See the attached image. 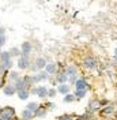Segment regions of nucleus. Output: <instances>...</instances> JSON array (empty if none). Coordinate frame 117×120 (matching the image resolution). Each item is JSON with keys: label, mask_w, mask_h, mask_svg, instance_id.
<instances>
[{"label": "nucleus", "mask_w": 117, "mask_h": 120, "mask_svg": "<svg viewBox=\"0 0 117 120\" xmlns=\"http://www.w3.org/2000/svg\"><path fill=\"white\" fill-rule=\"evenodd\" d=\"M0 63H1L0 71H3V70H10V68L12 67V56H11L10 51L1 52V55H0Z\"/></svg>", "instance_id": "nucleus-1"}, {"label": "nucleus", "mask_w": 117, "mask_h": 120, "mask_svg": "<svg viewBox=\"0 0 117 120\" xmlns=\"http://www.w3.org/2000/svg\"><path fill=\"white\" fill-rule=\"evenodd\" d=\"M15 117V109L12 106H4L0 111V120H12Z\"/></svg>", "instance_id": "nucleus-2"}, {"label": "nucleus", "mask_w": 117, "mask_h": 120, "mask_svg": "<svg viewBox=\"0 0 117 120\" xmlns=\"http://www.w3.org/2000/svg\"><path fill=\"white\" fill-rule=\"evenodd\" d=\"M46 66H48V61H46V59L45 57H37L36 61H34V66L31 67V70L33 71H44L45 68H46Z\"/></svg>", "instance_id": "nucleus-3"}, {"label": "nucleus", "mask_w": 117, "mask_h": 120, "mask_svg": "<svg viewBox=\"0 0 117 120\" xmlns=\"http://www.w3.org/2000/svg\"><path fill=\"white\" fill-rule=\"evenodd\" d=\"M18 68L19 70H27V68H30V60L27 56H21L18 59Z\"/></svg>", "instance_id": "nucleus-4"}, {"label": "nucleus", "mask_w": 117, "mask_h": 120, "mask_svg": "<svg viewBox=\"0 0 117 120\" xmlns=\"http://www.w3.org/2000/svg\"><path fill=\"white\" fill-rule=\"evenodd\" d=\"M21 51H22V56H27L29 57V55L33 51V45L30 44L29 41H25L22 44V46H21Z\"/></svg>", "instance_id": "nucleus-5"}, {"label": "nucleus", "mask_w": 117, "mask_h": 120, "mask_svg": "<svg viewBox=\"0 0 117 120\" xmlns=\"http://www.w3.org/2000/svg\"><path fill=\"white\" fill-rule=\"evenodd\" d=\"M48 91L49 89L46 87V86H37L36 87V96L40 98H45L48 97Z\"/></svg>", "instance_id": "nucleus-6"}, {"label": "nucleus", "mask_w": 117, "mask_h": 120, "mask_svg": "<svg viewBox=\"0 0 117 120\" xmlns=\"http://www.w3.org/2000/svg\"><path fill=\"white\" fill-rule=\"evenodd\" d=\"M84 67L87 68V70H95L97 68V60L94 57H86L84 59Z\"/></svg>", "instance_id": "nucleus-7"}, {"label": "nucleus", "mask_w": 117, "mask_h": 120, "mask_svg": "<svg viewBox=\"0 0 117 120\" xmlns=\"http://www.w3.org/2000/svg\"><path fill=\"white\" fill-rule=\"evenodd\" d=\"M69 81V76L67 75L66 71H63V72H58L57 76H56V82L58 83V85H64V83H67Z\"/></svg>", "instance_id": "nucleus-8"}, {"label": "nucleus", "mask_w": 117, "mask_h": 120, "mask_svg": "<svg viewBox=\"0 0 117 120\" xmlns=\"http://www.w3.org/2000/svg\"><path fill=\"white\" fill-rule=\"evenodd\" d=\"M3 93L8 96V97H11V96H14L15 93H18V90L15 89L14 85H6L4 87H3Z\"/></svg>", "instance_id": "nucleus-9"}, {"label": "nucleus", "mask_w": 117, "mask_h": 120, "mask_svg": "<svg viewBox=\"0 0 117 120\" xmlns=\"http://www.w3.org/2000/svg\"><path fill=\"white\" fill-rule=\"evenodd\" d=\"M75 87L76 89H82V90H87L88 89V83L84 78H78V81L75 83Z\"/></svg>", "instance_id": "nucleus-10"}, {"label": "nucleus", "mask_w": 117, "mask_h": 120, "mask_svg": "<svg viewBox=\"0 0 117 120\" xmlns=\"http://www.w3.org/2000/svg\"><path fill=\"white\" fill-rule=\"evenodd\" d=\"M69 85H67V83H64V85H58L57 87V91L60 93V94H63V96H67V94H69Z\"/></svg>", "instance_id": "nucleus-11"}, {"label": "nucleus", "mask_w": 117, "mask_h": 120, "mask_svg": "<svg viewBox=\"0 0 117 120\" xmlns=\"http://www.w3.org/2000/svg\"><path fill=\"white\" fill-rule=\"evenodd\" d=\"M21 116H22V120H31L33 117H36L34 112H31V111H30V109H27V108H26V109L22 112V115H21Z\"/></svg>", "instance_id": "nucleus-12"}, {"label": "nucleus", "mask_w": 117, "mask_h": 120, "mask_svg": "<svg viewBox=\"0 0 117 120\" xmlns=\"http://www.w3.org/2000/svg\"><path fill=\"white\" fill-rule=\"evenodd\" d=\"M16 94H18L19 100H22V101H26V100L29 98V96H30V91H29V89H22V90H19Z\"/></svg>", "instance_id": "nucleus-13"}, {"label": "nucleus", "mask_w": 117, "mask_h": 120, "mask_svg": "<svg viewBox=\"0 0 117 120\" xmlns=\"http://www.w3.org/2000/svg\"><path fill=\"white\" fill-rule=\"evenodd\" d=\"M45 71H46L49 75L56 74V72H57V66H56L55 63H48V66H46V68H45Z\"/></svg>", "instance_id": "nucleus-14"}, {"label": "nucleus", "mask_w": 117, "mask_h": 120, "mask_svg": "<svg viewBox=\"0 0 117 120\" xmlns=\"http://www.w3.org/2000/svg\"><path fill=\"white\" fill-rule=\"evenodd\" d=\"M14 86H15V89L18 90H22V89H27V85H26V82L23 81V78H21L19 81H16V82L14 83Z\"/></svg>", "instance_id": "nucleus-15"}, {"label": "nucleus", "mask_w": 117, "mask_h": 120, "mask_svg": "<svg viewBox=\"0 0 117 120\" xmlns=\"http://www.w3.org/2000/svg\"><path fill=\"white\" fill-rule=\"evenodd\" d=\"M26 108H27V109H30L31 112H34V113H36L37 111L40 109V104H38L37 101H31V102H29V104L26 105Z\"/></svg>", "instance_id": "nucleus-16"}, {"label": "nucleus", "mask_w": 117, "mask_h": 120, "mask_svg": "<svg viewBox=\"0 0 117 120\" xmlns=\"http://www.w3.org/2000/svg\"><path fill=\"white\" fill-rule=\"evenodd\" d=\"M88 108H90L91 112H95V111L99 108V101H97V100H90V102H88Z\"/></svg>", "instance_id": "nucleus-17"}, {"label": "nucleus", "mask_w": 117, "mask_h": 120, "mask_svg": "<svg viewBox=\"0 0 117 120\" xmlns=\"http://www.w3.org/2000/svg\"><path fill=\"white\" fill-rule=\"evenodd\" d=\"M10 53H11L12 57H21V56H22V51H21V48H15V46L10 49Z\"/></svg>", "instance_id": "nucleus-18"}, {"label": "nucleus", "mask_w": 117, "mask_h": 120, "mask_svg": "<svg viewBox=\"0 0 117 120\" xmlns=\"http://www.w3.org/2000/svg\"><path fill=\"white\" fill-rule=\"evenodd\" d=\"M66 72H67V75H68V76H75L78 71H76L75 66H68V67L66 68Z\"/></svg>", "instance_id": "nucleus-19"}, {"label": "nucleus", "mask_w": 117, "mask_h": 120, "mask_svg": "<svg viewBox=\"0 0 117 120\" xmlns=\"http://www.w3.org/2000/svg\"><path fill=\"white\" fill-rule=\"evenodd\" d=\"M113 112H114V108H113V105H110V104L102 108V113L103 115H112Z\"/></svg>", "instance_id": "nucleus-20"}, {"label": "nucleus", "mask_w": 117, "mask_h": 120, "mask_svg": "<svg viewBox=\"0 0 117 120\" xmlns=\"http://www.w3.org/2000/svg\"><path fill=\"white\" fill-rule=\"evenodd\" d=\"M75 100H76V97H75V94H73V93H69V94L64 96V98H63V101H64V102H67V104H69V102H73Z\"/></svg>", "instance_id": "nucleus-21"}, {"label": "nucleus", "mask_w": 117, "mask_h": 120, "mask_svg": "<svg viewBox=\"0 0 117 120\" xmlns=\"http://www.w3.org/2000/svg\"><path fill=\"white\" fill-rule=\"evenodd\" d=\"M73 94H75V97L76 98H83L86 94H87V90H82V89H76L73 91Z\"/></svg>", "instance_id": "nucleus-22"}, {"label": "nucleus", "mask_w": 117, "mask_h": 120, "mask_svg": "<svg viewBox=\"0 0 117 120\" xmlns=\"http://www.w3.org/2000/svg\"><path fill=\"white\" fill-rule=\"evenodd\" d=\"M10 79L15 83L16 81L21 79V75H19V72H16V71H11V72H10Z\"/></svg>", "instance_id": "nucleus-23"}, {"label": "nucleus", "mask_w": 117, "mask_h": 120, "mask_svg": "<svg viewBox=\"0 0 117 120\" xmlns=\"http://www.w3.org/2000/svg\"><path fill=\"white\" fill-rule=\"evenodd\" d=\"M46 108H42V106H40V109L37 111L34 115H36V117H45V115H46Z\"/></svg>", "instance_id": "nucleus-24"}, {"label": "nucleus", "mask_w": 117, "mask_h": 120, "mask_svg": "<svg viewBox=\"0 0 117 120\" xmlns=\"http://www.w3.org/2000/svg\"><path fill=\"white\" fill-rule=\"evenodd\" d=\"M57 120H76V116L75 115H61L57 117Z\"/></svg>", "instance_id": "nucleus-25"}, {"label": "nucleus", "mask_w": 117, "mask_h": 120, "mask_svg": "<svg viewBox=\"0 0 117 120\" xmlns=\"http://www.w3.org/2000/svg\"><path fill=\"white\" fill-rule=\"evenodd\" d=\"M93 113H94V112L88 111V112L83 113V115H80V116H78V117H76V120H88V119H90V116H91Z\"/></svg>", "instance_id": "nucleus-26"}, {"label": "nucleus", "mask_w": 117, "mask_h": 120, "mask_svg": "<svg viewBox=\"0 0 117 120\" xmlns=\"http://www.w3.org/2000/svg\"><path fill=\"white\" fill-rule=\"evenodd\" d=\"M23 81L26 82L27 86H29V85H33V75H26V76H23Z\"/></svg>", "instance_id": "nucleus-27"}, {"label": "nucleus", "mask_w": 117, "mask_h": 120, "mask_svg": "<svg viewBox=\"0 0 117 120\" xmlns=\"http://www.w3.org/2000/svg\"><path fill=\"white\" fill-rule=\"evenodd\" d=\"M58 91H57V89H49V91H48V97L49 98H53L56 94H57Z\"/></svg>", "instance_id": "nucleus-28"}, {"label": "nucleus", "mask_w": 117, "mask_h": 120, "mask_svg": "<svg viewBox=\"0 0 117 120\" xmlns=\"http://www.w3.org/2000/svg\"><path fill=\"white\" fill-rule=\"evenodd\" d=\"M6 41H7V37H6V36H0V48H3V46H4Z\"/></svg>", "instance_id": "nucleus-29"}, {"label": "nucleus", "mask_w": 117, "mask_h": 120, "mask_svg": "<svg viewBox=\"0 0 117 120\" xmlns=\"http://www.w3.org/2000/svg\"><path fill=\"white\" fill-rule=\"evenodd\" d=\"M76 81H78V78H76V75H75V76H69V81H68V82H69V85H75Z\"/></svg>", "instance_id": "nucleus-30"}, {"label": "nucleus", "mask_w": 117, "mask_h": 120, "mask_svg": "<svg viewBox=\"0 0 117 120\" xmlns=\"http://www.w3.org/2000/svg\"><path fill=\"white\" fill-rule=\"evenodd\" d=\"M106 105H109V101H108V100H101V101H99V106H106Z\"/></svg>", "instance_id": "nucleus-31"}, {"label": "nucleus", "mask_w": 117, "mask_h": 120, "mask_svg": "<svg viewBox=\"0 0 117 120\" xmlns=\"http://www.w3.org/2000/svg\"><path fill=\"white\" fill-rule=\"evenodd\" d=\"M0 36H6V29L3 26H0Z\"/></svg>", "instance_id": "nucleus-32"}, {"label": "nucleus", "mask_w": 117, "mask_h": 120, "mask_svg": "<svg viewBox=\"0 0 117 120\" xmlns=\"http://www.w3.org/2000/svg\"><path fill=\"white\" fill-rule=\"evenodd\" d=\"M113 66H117V56H113Z\"/></svg>", "instance_id": "nucleus-33"}, {"label": "nucleus", "mask_w": 117, "mask_h": 120, "mask_svg": "<svg viewBox=\"0 0 117 120\" xmlns=\"http://www.w3.org/2000/svg\"><path fill=\"white\" fill-rule=\"evenodd\" d=\"M114 56H117V48L114 49Z\"/></svg>", "instance_id": "nucleus-34"}, {"label": "nucleus", "mask_w": 117, "mask_h": 120, "mask_svg": "<svg viewBox=\"0 0 117 120\" xmlns=\"http://www.w3.org/2000/svg\"><path fill=\"white\" fill-rule=\"evenodd\" d=\"M1 85H3V81H1V78H0V87H1Z\"/></svg>", "instance_id": "nucleus-35"}, {"label": "nucleus", "mask_w": 117, "mask_h": 120, "mask_svg": "<svg viewBox=\"0 0 117 120\" xmlns=\"http://www.w3.org/2000/svg\"><path fill=\"white\" fill-rule=\"evenodd\" d=\"M1 109H3V108H1V106H0V111H1Z\"/></svg>", "instance_id": "nucleus-36"}]
</instances>
